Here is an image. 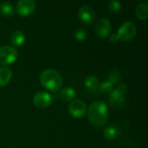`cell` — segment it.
<instances>
[{
  "label": "cell",
  "mask_w": 148,
  "mask_h": 148,
  "mask_svg": "<svg viewBox=\"0 0 148 148\" xmlns=\"http://www.w3.org/2000/svg\"><path fill=\"white\" fill-rule=\"evenodd\" d=\"M88 120L95 126H102L106 124L108 118V108L102 101L93 102L88 110Z\"/></svg>",
  "instance_id": "6da1fadb"
},
{
  "label": "cell",
  "mask_w": 148,
  "mask_h": 148,
  "mask_svg": "<svg viewBox=\"0 0 148 148\" xmlns=\"http://www.w3.org/2000/svg\"><path fill=\"white\" fill-rule=\"evenodd\" d=\"M40 83L47 91L58 92L62 85V78L55 69H46L40 74Z\"/></svg>",
  "instance_id": "7a4b0ae2"
},
{
  "label": "cell",
  "mask_w": 148,
  "mask_h": 148,
  "mask_svg": "<svg viewBox=\"0 0 148 148\" xmlns=\"http://www.w3.org/2000/svg\"><path fill=\"white\" fill-rule=\"evenodd\" d=\"M137 28L135 24L131 21H127L120 26L117 31V36L119 40L122 42H130L135 38Z\"/></svg>",
  "instance_id": "3957f363"
},
{
  "label": "cell",
  "mask_w": 148,
  "mask_h": 148,
  "mask_svg": "<svg viewBox=\"0 0 148 148\" xmlns=\"http://www.w3.org/2000/svg\"><path fill=\"white\" fill-rule=\"evenodd\" d=\"M18 51L15 47L3 45L0 47V64L3 66H7L15 63L17 59Z\"/></svg>",
  "instance_id": "277c9868"
},
{
  "label": "cell",
  "mask_w": 148,
  "mask_h": 148,
  "mask_svg": "<svg viewBox=\"0 0 148 148\" xmlns=\"http://www.w3.org/2000/svg\"><path fill=\"white\" fill-rule=\"evenodd\" d=\"M79 19L85 24H92L96 17L95 10L89 4H84L78 10Z\"/></svg>",
  "instance_id": "5b68a950"
},
{
  "label": "cell",
  "mask_w": 148,
  "mask_h": 148,
  "mask_svg": "<svg viewBox=\"0 0 148 148\" xmlns=\"http://www.w3.org/2000/svg\"><path fill=\"white\" fill-rule=\"evenodd\" d=\"M69 113L75 119H81L87 113V106L81 99H74L69 105Z\"/></svg>",
  "instance_id": "8992f818"
},
{
  "label": "cell",
  "mask_w": 148,
  "mask_h": 148,
  "mask_svg": "<svg viewBox=\"0 0 148 148\" xmlns=\"http://www.w3.org/2000/svg\"><path fill=\"white\" fill-rule=\"evenodd\" d=\"M36 10V0H18L16 3V12L22 17L31 15Z\"/></svg>",
  "instance_id": "52a82bcc"
},
{
  "label": "cell",
  "mask_w": 148,
  "mask_h": 148,
  "mask_svg": "<svg viewBox=\"0 0 148 148\" xmlns=\"http://www.w3.org/2000/svg\"><path fill=\"white\" fill-rule=\"evenodd\" d=\"M33 102L35 106L38 108H48L52 104V96L47 92L41 91L35 94L33 98Z\"/></svg>",
  "instance_id": "ba28073f"
},
{
  "label": "cell",
  "mask_w": 148,
  "mask_h": 148,
  "mask_svg": "<svg viewBox=\"0 0 148 148\" xmlns=\"http://www.w3.org/2000/svg\"><path fill=\"white\" fill-rule=\"evenodd\" d=\"M112 31L111 22L107 18L100 19L95 25V33L99 38H107Z\"/></svg>",
  "instance_id": "9c48e42d"
},
{
  "label": "cell",
  "mask_w": 148,
  "mask_h": 148,
  "mask_svg": "<svg viewBox=\"0 0 148 148\" xmlns=\"http://www.w3.org/2000/svg\"><path fill=\"white\" fill-rule=\"evenodd\" d=\"M125 95L120 93L117 90L114 89L109 94V104L114 109L118 110L122 108L125 105Z\"/></svg>",
  "instance_id": "30bf717a"
},
{
  "label": "cell",
  "mask_w": 148,
  "mask_h": 148,
  "mask_svg": "<svg viewBox=\"0 0 148 148\" xmlns=\"http://www.w3.org/2000/svg\"><path fill=\"white\" fill-rule=\"evenodd\" d=\"M84 85L89 92L95 93L99 90V85H100L99 79L95 75H89L85 79Z\"/></svg>",
  "instance_id": "8fae6325"
},
{
  "label": "cell",
  "mask_w": 148,
  "mask_h": 148,
  "mask_svg": "<svg viewBox=\"0 0 148 148\" xmlns=\"http://www.w3.org/2000/svg\"><path fill=\"white\" fill-rule=\"evenodd\" d=\"M25 39H26V38H25L24 33L19 30L14 31L10 37V43L12 44V45L16 46V47L22 46L25 43Z\"/></svg>",
  "instance_id": "7c38bea8"
},
{
  "label": "cell",
  "mask_w": 148,
  "mask_h": 148,
  "mask_svg": "<svg viewBox=\"0 0 148 148\" xmlns=\"http://www.w3.org/2000/svg\"><path fill=\"white\" fill-rule=\"evenodd\" d=\"M12 72L7 66H0V87L6 86L11 80Z\"/></svg>",
  "instance_id": "4fadbf2b"
},
{
  "label": "cell",
  "mask_w": 148,
  "mask_h": 148,
  "mask_svg": "<svg viewBox=\"0 0 148 148\" xmlns=\"http://www.w3.org/2000/svg\"><path fill=\"white\" fill-rule=\"evenodd\" d=\"M75 91L72 87H65L60 92V98L64 102H71L75 98Z\"/></svg>",
  "instance_id": "5bb4252c"
},
{
  "label": "cell",
  "mask_w": 148,
  "mask_h": 148,
  "mask_svg": "<svg viewBox=\"0 0 148 148\" xmlns=\"http://www.w3.org/2000/svg\"><path fill=\"white\" fill-rule=\"evenodd\" d=\"M15 10L11 3L10 2H3L0 3V14L5 17H10L14 15Z\"/></svg>",
  "instance_id": "9a60e30c"
},
{
  "label": "cell",
  "mask_w": 148,
  "mask_h": 148,
  "mask_svg": "<svg viewBox=\"0 0 148 148\" xmlns=\"http://www.w3.org/2000/svg\"><path fill=\"white\" fill-rule=\"evenodd\" d=\"M135 14L140 20H147L148 17V3L147 2L140 3L136 7Z\"/></svg>",
  "instance_id": "2e32d148"
},
{
  "label": "cell",
  "mask_w": 148,
  "mask_h": 148,
  "mask_svg": "<svg viewBox=\"0 0 148 148\" xmlns=\"http://www.w3.org/2000/svg\"><path fill=\"white\" fill-rule=\"evenodd\" d=\"M113 90H114V84L109 80L103 81L99 85V91L103 94H110Z\"/></svg>",
  "instance_id": "e0dca14e"
},
{
  "label": "cell",
  "mask_w": 148,
  "mask_h": 148,
  "mask_svg": "<svg viewBox=\"0 0 148 148\" xmlns=\"http://www.w3.org/2000/svg\"><path fill=\"white\" fill-rule=\"evenodd\" d=\"M88 31L84 28V27H80L78 29H76L74 32V37L77 41L82 42L84 40H86L88 38Z\"/></svg>",
  "instance_id": "ac0fdd59"
},
{
  "label": "cell",
  "mask_w": 148,
  "mask_h": 148,
  "mask_svg": "<svg viewBox=\"0 0 148 148\" xmlns=\"http://www.w3.org/2000/svg\"><path fill=\"white\" fill-rule=\"evenodd\" d=\"M118 135V130L114 126H109L106 128L103 132V136L108 140H114Z\"/></svg>",
  "instance_id": "d6986e66"
},
{
  "label": "cell",
  "mask_w": 148,
  "mask_h": 148,
  "mask_svg": "<svg viewBox=\"0 0 148 148\" xmlns=\"http://www.w3.org/2000/svg\"><path fill=\"white\" fill-rule=\"evenodd\" d=\"M108 10L111 13H119L121 10V3L119 0H110L108 3Z\"/></svg>",
  "instance_id": "ffe728a7"
},
{
  "label": "cell",
  "mask_w": 148,
  "mask_h": 148,
  "mask_svg": "<svg viewBox=\"0 0 148 148\" xmlns=\"http://www.w3.org/2000/svg\"><path fill=\"white\" fill-rule=\"evenodd\" d=\"M121 79V74L118 71H111L108 74V79L109 81H111L114 85L118 83Z\"/></svg>",
  "instance_id": "44dd1931"
},
{
  "label": "cell",
  "mask_w": 148,
  "mask_h": 148,
  "mask_svg": "<svg viewBox=\"0 0 148 148\" xmlns=\"http://www.w3.org/2000/svg\"><path fill=\"white\" fill-rule=\"evenodd\" d=\"M115 90H117L120 93L125 95L126 92H127V86L124 83H121V84H120V85L115 88Z\"/></svg>",
  "instance_id": "7402d4cb"
},
{
  "label": "cell",
  "mask_w": 148,
  "mask_h": 148,
  "mask_svg": "<svg viewBox=\"0 0 148 148\" xmlns=\"http://www.w3.org/2000/svg\"><path fill=\"white\" fill-rule=\"evenodd\" d=\"M109 41L111 43H113V44H116L118 41H120L119 38H118L117 33H112V34H110V36H109Z\"/></svg>",
  "instance_id": "603a6c76"
}]
</instances>
